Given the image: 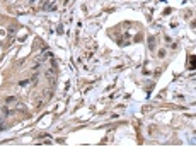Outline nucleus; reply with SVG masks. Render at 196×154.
Masks as SVG:
<instances>
[{
  "label": "nucleus",
  "instance_id": "f257e3e1",
  "mask_svg": "<svg viewBox=\"0 0 196 154\" xmlns=\"http://www.w3.org/2000/svg\"><path fill=\"white\" fill-rule=\"evenodd\" d=\"M26 84H29V81H26V79H24V81H20V82H19V86H20V87H24Z\"/></svg>",
  "mask_w": 196,
  "mask_h": 154
},
{
  "label": "nucleus",
  "instance_id": "39448f33",
  "mask_svg": "<svg viewBox=\"0 0 196 154\" xmlns=\"http://www.w3.org/2000/svg\"><path fill=\"white\" fill-rule=\"evenodd\" d=\"M148 46H150V48H154V46H155V43H154V40H150V41H148Z\"/></svg>",
  "mask_w": 196,
  "mask_h": 154
},
{
  "label": "nucleus",
  "instance_id": "423d86ee",
  "mask_svg": "<svg viewBox=\"0 0 196 154\" xmlns=\"http://www.w3.org/2000/svg\"><path fill=\"white\" fill-rule=\"evenodd\" d=\"M17 110L19 111H24V104H17Z\"/></svg>",
  "mask_w": 196,
  "mask_h": 154
},
{
  "label": "nucleus",
  "instance_id": "20e7f679",
  "mask_svg": "<svg viewBox=\"0 0 196 154\" xmlns=\"http://www.w3.org/2000/svg\"><path fill=\"white\" fill-rule=\"evenodd\" d=\"M159 57H160V58H164V57H166V51H164V50L159 51Z\"/></svg>",
  "mask_w": 196,
  "mask_h": 154
},
{
  "label": "nucleus",
  "instance_id": "7ed1b4c3",
  "mask_svg": "<svg viewBox=\"0 0 196 154\" xmlns=\"http://www.w3.org/2000/svg\"><path fill=\"white\" fill-rule=\"evenodd\" d=\"M12 101H16V96H10V98H7V103H12Z\"/></svg>",
  "mask_w": 196,
  "mask_h": 154
},
{
  "label": "nucleus",
  "instance_id": "0eeeda50",
  "mask_svg": "<svg viewBox=\"0 0 196 154\" xmlns=\"http://www.w3.org/2000/svg\"><path fill=\"white\" fill-rule=\"evenodd\" d=\"M36 4V0H29V5H34Z\"/></svg>",
  "mask_w": 196,
  "mask_h": 154
},
{
  "label": "nucleus",
  "instance_id": "f03ea898",
  "mask_svg": "<svg viewBox=\"0 0 196 154\" xmlns=\"http://www.w3.org/2000/svg\"><path fill=\"white\" fill-rule=\"evenodd\" d=\"M189 65H191V69H195V57H191V60H189Z\"/></svg>",
  "mask_w": 196,
  "mask_h": 154
}]
</instances>
